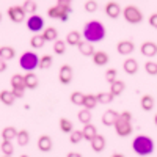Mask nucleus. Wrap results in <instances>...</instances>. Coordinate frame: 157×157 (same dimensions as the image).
<instances>
[{"mask_svg": "<svg viewBox=\"0 0 157 157\" xmlns=\"http://www.w3.org/2000/svg\"><path fill=\"white\" fill-rule=\"evenodd\" d=\"M27 29H29L30 32H33L35 35L39 33L41 30H44V19L35 13L33 16H30V17L27 19Z\"/></svg>", "mask_w": 157, "mask_h": 157, "instance_id": "0eeeda50", "label": "nucleus"}, {"mask_svg": "<svg viewBox=\"0 0 157 157\" xmlns=\"http://www.w3.org/2000/svg\"><path fill=\"white\" fill-rule=\"evenodd\" d=\"M44 44H46V39L43 38V35H39V33L33 35L32 39H30V46H32L33 49H41Z\"/></svg>", "mask_w": 157, "mask_h": 157, "instance_id": "c85d7f7f", "label": "nucleus"}, {"mask_svg": "<svg viewBox=\"0 0 157 157\" xmlns=\"http://www.w3.org/2000/svg\"><path fill=\"white\" fill-rule=\"evenodd\" d=\"M145 71L149 75H157V63L155 61H146L145 63Z\"/></svg>", "mask_w": 157, "mask_h": 157, "instance_id": "a19ab883", "label": "nucleus"}, {"mask_svg": "<svg viewBox=\"0 0 157 157\" xmlns=\"http://www.w3.org/2000/svg\"><path fill=\"white\" fill-rule=\"evenodd\" d=\"M72 13V6L71 5H54L47 10V16L52 19H60L63 22H66L69 14Z\"/></svg>", "mask_w": 157, "mask_h": 157, "instance_id": "39448f33", "label": "nucleus"}, {"mask_svg": "<svg viewBox=\"0 0 157 157\" xmlns=\"http://www.w3.org/2000/svg\"><path fill=\"white\" fill-rule=\"evenodd\" d=\"M22 8L27 14H35L36 10H38V5H36L35 0H25V2L22 3Z\"/></svg>", "mask_w": 157, "mask_h": 157, "instance_id": "473e14b6", "label": "nucleus"}, {"mask_svg": "<svg viewBox=\"0 0 157 157\" xmlns=\"http://www.w3.org/2000/svg\"><path fill=\"white\" fill-rule=\"evenodd\" d=\"M123 17L129 22V24H140L143 21V14H141V11L134 6V5H127L124 6L123 10Z\"/></svg>", "mask_w": 157, "mask_h": 157, "instance_id": "423d86ee", "label": "nucleus"}, {"mask_svg": "<svg viewBox=\"0 0 157 157\" xmlns=\"http://www.w3.org/2000/svg\"><path fill=\"white\" fill-rule=\"evenodd\" d=\"M82 134H83V138H85V140L91 141V140L98 135V129H96V126H93L91 123H90V124H83Z\"/></svg>", "mask_w": 157, "mask_h": 157, "instance_id": "aec40b11", "label": "nucleus"}, {"mask_svg": "<svg viewBox=\"0 0 157 157\" xmlns=\"http://www.w3.org/2000/svg\"><path fill=\"white\" fill-rule=\"evenodd\" d=\"M77 116H78V121H80L82 124H90L91 123V110H88V109H82L80 112L77 113Z\"/></svg>", "mask_w": 157, "mask_h": 157, "instance_id": "7c9ffc66", "label": "nucleus"}, {"mask_svg": "<svg viewBox=\"0 0 157 157\" xmlns=\"http://www.w3.org/2000/svg\"><path fill=\"white\" fill-rule=\"evenodd\" d=\"M13 93H14L16 98H24V94H25V88H13Z\"/></svg>", "mask_w": 157, "mask_h": 157, "instance_id": "a18cd8bd", "label": "nucleus"}, {"mask_svg": "<svg viewBox=\"0 0 157 157\" xmlns=\"http://www.w3.org/2000/svg\"><path fill=\"white\" fill-rule=\"evenodd\" d=\"M72 0H57V3L58 5H71Z\"/></svg>", "mask_w": 157, "mask_h": 157, "instance_id": "de8ad7c7", "label": "nucleus"}, {"mask_svg": "<svg viewBox=\"0 0 157 157\" xmlns=\"http://www.w3.org/2000/svg\"><path fill=\"white\" fill-rule=\"evenodd\" d=\"M19 66L24 71H27V72H33L36 68H39V57H38V54H35V52H32V50L24 52L22 57L19 58Z\"/></svg>", "mask_w": 157, "mask_h": 157, "instance_id": "20e7f679", "label": "nucleus"}, {"mask_svg": "<svg viewBox=\"0 0 157 157\" xmlns=\"http://www.w3.org/2000/svg\"><path fill=\"white\" fill-rule=\"evenodd\" d=\"M17 98L14 96V93L13 91H8V90H3V91H0V101H2V104H5V105H13L14 104Z\"/></svg>", "mask_w": 157, "mask_h": 157, "instance_id": "412c9836", "label": "nucleus"}, {"mask_svg": "<svg viewBox=\"0 0 157 157\" xmlns=\"http://www.w3.org/2000/svg\"><path fill=\"white\" fill-rule=\"evenodd\" d=\"M123 69H124V72L129 74V75L137 74V71H138V61H137L135 58H127V60L123 63Z\"/></svg>", "mask_w": 157, "mask_h": 157, "instance_id": "f3484780", "label": "nucleus"}, {"mask_svg": "<svg viewBox=\"0 0 157 157\" xmlns=\"http://www.w3.org/2000/svg\"><path fill=\"white\" fill-rule=\"evenodd\" d=\"M91 58H93V63L96 64V66H105V64L109 63V54H105L104 50L94 52V55Z\"/></svg>", "mask_w": 157, "mask_h": 157, "instance_id": "a211bd4d", "label": "nucleus"}, {"mask_svg": "<svg viewBox=\"0 0 157 157\" xmlns=\"http://www.w3.org/2000/svg\"><path fill=\"white\" fill-rule=\"evenodd\" d=\"M16 141L19 143L21 146L29 145V141H30V135H29L27 130H19V132H17V137H16Z\"/></svg>", "mask_w": 157, "mask_h": 157, "instance_id": "c9c22d12", "label": "nucleus"}, {"mask_svg": "<svg viewBox=\"0 0 157 157\" xmlns=\"http://www.w3.org/2000/svg\"><path fill=\"white\" fill-rule=\"evenodd\" d=\"M54 146V143H52V138L49 135H41L38 138V149L43 151V152H49Z\"/></svg>", "mask_w": 157, "mask_h": 157, "instance_id": "dca6fc26", "label": "nucleus"}, {"mask_svg": "<svg viewBox=\"0 0 157 157\" xmlns=\"http://www.w3.org/2000/svg\"><path fill=\"white\" fill-rule=\"evenodd\" d=\"M132 149L138 155H149L154 151V141L148 135H137L132 141Z\"/></svg>", "mask_w": 157, "mask_h": 157, "instance_id": "f03ea898", "label": "nucleus"}, {"mask_svg": "<svg viewBox=\"0 0 157 157\" xmlns=\"http://www.w3.org/2000/svg\"><path fill=\"white\" fill-rule=\"evenodd\" d=\"M98 104H102V105H107V104H112V101L115 99V96L110 93V91H102V93H98Z\"/></svg>", "mask_w": 157, "mask_h": 157, "instance_id": "cd10ccee", "label": "nucleus"}, {"mask_svg": "<svg viewBox=\"0 0 157 157\" xmlns=\"http://www.w3.org/2000/svg\"><path fill=\"white\" fill-rule=\"evenodd\" d=\"M14 55H16V52H14L13 47H10V46H2V47H0V58H3L5 61L13 60Z\"/></svg>", "mask_w": 157, "mask_h": 157, "instance_id": "bb28decb", "label": "nucleus"}, {"mask_svg": "<svg viewBox=\"0 0 157 157\" xmlns=\"http://www.w3.org/2000/svg\"><path fill=\"white\" fill-rule=\"evenodd\" d=\"M71 102L74 105H78V107H83V102H85V94L82 91H74L71 94Z\"/></svg>", "mask_w": 157, "mask_h": 157, "instance_id": "c756f323", "label": "nucleus"}, {"mask_svg": "<svg viewBox=\"0 0 157 157\" xmlns=\"http://www.w3.org/2000/svg\"><path fill=\"white\" fill-rule=\"evenodd\" d=\"M66 41H63V39H57L54 41V52L57 55H63L64 52H66Z\"/></svg>", "mask_w": 157, "mask_h": 157, "instance_id": "f704fd0d", "label": "nucleus"}, {"mask_svg": "<svg viewBox=\"0 0 157 157\" xmlns=\"http://www.w3.org/2000/svg\"><path fill=\"white\" fill-rule=\"evenodd\" d=\"M124 90H126V83H124L123 80H120V78H116L115 82L110 83V93H112L115 98L120 96V94H123Z\"/></svg>", "mask_w": 157, "mask_h": 157, "instance_id": "6ab92c4d", "label": "nucleus"}, {"mask_svg": "<svg viewBox=\"0 0 157 157\" xmlns=\"http://www.w3.org/2000/svg\"><path fill=\"white\" fill-rule=\"evenodd\" d=\"M72 77H74V72H72V68L69 64H63L60 68V72H58V80L60 83L63 85H69L72 82Z\"/></svg>", "mask_w": 157, "mask_h": 157, "instance_id": "1a4fd4ad", "label": "nucleus"}, {"mask_svg": "<svg viewBox=\"0 0 157 157\" xmlns=\"http://www.w3.org/2000/svg\"><path fill=\"white\" fill-rule=\"evenodd\" d=\"M11 86L13 88H25V82H24V75L21 74H14L11 77Z\"/></svg>", "mask_w": 157, "mask_h": 157, "instance_id": "e433bc0d", "label": "nucleus"}, {"mask_svg": "<svg viewBox=\"0 0 157 157\" xmlns=\"http://www.w3.org/2000/svg\"><path fill=\"white\" fill-rule=\"evenodd\" d=\"M41 35H43V38L46 39V41H57V39H58V32H57L55 27H47V29H44Z\"/></svg>", "mask_w": 157, "mask_h": 157, "instance_id": "a878e982", "label": "nucleus"}, {"mask_svg": "<svg viewBox=\"0 0 157 157\" xmlns=\"http://www.w3.org/2000/svg\"><path fill=\"white\" fill-rule=\"evenodd\" d=\"M140 52L143 57H148V58H152L157 55V44L152 43V41H145L141 46H140Z\"/></svg>", "mask_w": 157, "mask_h": 157, "instance_id": "9d476101", "label": "nucleus"}, {"mask_svg": "<svg viewBox=\"0 0 157 157\" xmlns=\"http://www.w3.org/2000/svg\"><path fill=\"white\" fill-rule=\"evenodd\" d=\"M24 82H25V88L29 90H33L38 86V77L35 72H27L24 75Z\"/></svg>", "mask_w": 157, "mask_h": 157, "instance_id": "4be33fe9", "label": "nucleus"}, {"mask_svg": "<svg viewBox=\"0 0 157 157\" xmlns=\"http://www.w3.org/2000/svg\"><path fill=\"white\" fill-rule=\"evenodd\" d=\"M98 105V98L94 94H85V102H83V109L93 110Z\"/></svg>", "mask_w": 157, "mask_h": 157, "instance_id": "2f4dec72", "label": "nucleus"}, {"mask_svg": "<svg viewBox=\"0 0 157 157\" xmlns=\"http://www.w3.org/2000/svg\"><path fill=\"white\" fill-rule=\"evenodd\" d=\"M0 149H2V152L5 155H11L13 152H14V146H13V143L11 141H2V146H0Z\"/></svg>", "mask_w": 157, "mask_h": 157, "instance_id": "ea45409f", "label": "nucleus"}, {"mask_svg": "<svg viewBox=\"0 0 157 157\" xmlns=\"http://www.w3.org/2000/svg\"><path fill=\"white\" fill-rule=\"evenodd\" d=\"M21 157H29V155H25V154H22V155H21Z\"/></svg>", "mask_w": 157, "mask_h": 157, "instance_id": "603ef678", "label": "nucleus"}, {"mask_svg": "<svg viewBox=\"0 0 157 157\" xmlns=\"http://www.w3.org/2000/svg\"><path fill=\"white\" fill-rule=\"evenodd\" d=\"M52 63H54L52 55H44V57L39 58V68H41V69H49L52 66Z\"/></svg>", "mask_w": 157, "mask_h": 157, "instance_id": "4c0bfd02", "label": "nucleus"}, {"mask_svg": "<svg viewBox=\"0 0 157 157\" xmlns=\"http://www.w3.org/2000/svg\"><path fill=\"white\" fill-rule=\"evenodd\" d=\"M6 14H8V17H10L13 22L19 24V22H22V21L25 19V14H27V13L24 11V8H22V6L14 5V6H10V8H8Z\"/></svg>", "mask_w": 157, "mask_h": 157, "instance_id": "6e6552de", "label": "nucleus"}, {"mask_svg": "<svg viewBox=\"0 0 157 157\" xmlns=\"http://www.w3.org/2000/svg\"><path fill=\"white\" fill-rule=\"evenodd\" d=\"M135 49V44L132 41H127V39H124V41H120L116 44V52L120 55H130Z\"/></svg>", "mask_w": 157, "mask_h": 157, "instance_id": "9b49d317", "label": "nucleus"}, {"mask_svg": "<svg viewBox=\"0 0 157 157\" xmlns=\"http://www.w3.org/2000/svg\"><path fill=\"white\" fill-rule=\"evenodd\" d=\"M116 74H118L116 69H113V68H112V69H107V71H105V80H107L109 83L115 82V80H116Z\"/></svg>", "mask_w": 157, "mask_h": 157, "instance_id": "37998d69", "label": "nucleus"}, {"mask_svg": "<svg viewBox=\"0 0 157 157\" xmlns=\"http://www.w3.org/2000/svg\"><path fill=\"white\" fill-rule=\"evenodd\" d=\"M140 104H141V109L145 110V112H151V110L154 109V105H155L154 98H152L151 94H145V96H141Z\"/></svg>", "mask_w": 157, "mask_h": 157, "instance_id": "5701e85b", "label": "nucleus"}, {"mask_svg": "<svg viewBox=\"0 0 157 157\" xmlns=\"http://www.w3.org/2000/svg\"><path fill=\"white\" fill-rule=\"evenodd\" d=\"M17 132H19V130H16V127L8 126V127H5V129L2 130V138H3L5 141H13V140L17 137Z\"/></svg>", "mask_w": 157, "mask_h": 157, "instance_id": "393cba45", "label": "nucleus"}, {"mask_svg": "<svg viewBox=\"0 0 157 157\" xmlns=\"http://www.w3.org/2000/svg\"><path fill=\"white\" fill-rule=\"evenodd\" d=\"M90 143H91V149H93L94 152H102L104 149H105V137L104 135L98 134Z\"/></svg>", "mask_w": 157, "mask_h": 157, "instance_id": "4468645a", "label": "nucleus"}, {"mask_svg": "<svg viewBox=\"0 0 157 157\" xmlns=\"http://www.w3.org/2000/svg\"><path fill=\"white\" fill-rule=\"evenodd\" d=\"M2 157H11V155H2Z\"/></svg>", "mask_w": 157, "mask_h": 157, "instance_id": "864d4df0", "label": "nucleus"}, {"mask_svg": "<svg viewBox=\"0 0 157 157\" xmlns=\"http://www.w3.org/2000/svg\"><path fill=\"white\" fill-rule=\"evenodd\" d=\"M148 22H149V25L152 29H157V13H152V14L149 16V19H148Z\"/></svg>", "mask_w": 157, "mask_h": 157, "instance_id": "c03bdc74", "label": "nucleus"}, {"mask_svg": "<svg viewBox=\"0 0 157 157\" xmlns=\"http://www.w3.org/2000/svg\"><path fill=\"white\" fill-rule=\"evenodd\" d=\"M77 49H78V52L83 55V57H93L94 55V47H93V43H88V41H80L78 43V46H77Z\"/></svg>", "mask_w": 157, "mask_h": 157, "instance_id": "ddd939ff", "label": "nucleus"}, {"mask_svg": "<svg viewBox=\"0 0 157 157\" xmlns=\"http://www.w3.org/2000/svg\"><path fill=\"white\" fill-rule=\"evenodd\" d=\"M6 69V61L3 58H0V72H3Z\"/></svg>", "mask_w": 157, "mask_h": 157, "instance_id": "49530a36", "label": "nucleus"}, {"mask_svg": "<svg viewBox=\"0 0 157 157\" xmlns=\"http://www.w3.org/2000/svg\"><path fill=\"white\" fill-rule=\"evenodd\" d=\"M82 35L88 43H101L105 38V27L99 21H90L85 24Z\"/></svg>", "mask_w": 157, "mask_h": 157, "instance_id": "f257e3e1", "label": "nucleus"}, {"mask_svg": "<svg viewBox=\"0 0 157 157\" xmlns=\"http://www.w3.org/2000/svg\"><path fill=\"white\" fill-rule=\"evenodd\" d=\"M98 2L96 0H88V2H85V11L86 13H96L98 11Z\"/></svg>", "mask_w": 157, "mask_h": 157, "instance_id": "79ce46f5", "label": "nucleus"}, {"mask_svg": "<svg viewBox=\"0 0 157 157\" xmlns=\"http://www.w3.org/2000/svg\"><path fill=\"white\" fill-rule=\"evenodd\" d=\"M66 157H82V154H78V152H68Z\"/></svg>", "mask_w": 157, "mask_h": 157, "instance_id": "09e8293b", "label": "nucleus"}, {"mask_svg": "<svg viewBox=\"0 0 157 157\" xmlns=\"http://www.w3.org/2000/svg\"><path fill=\"white\" fill-rule=\"evenodd\" d=\"M112 157H124V155H123V154H120V152H115Z\"/></svg>", "mask_w": 157, "mask_h": 157, "instance_id": "8fccbe9b", "label": "nucleus"}, {"mask_svg": "<svg viewBox=\"0 0 157 157\" xmlns=\"http://www.w3.org/2000/svg\"><path fill=\"white\" fill-rule=\"evenodd\" d=\"M118 116H120V113H118L116 110H105L104 112V115H102V124L104 126H115V123H116V120H118Z\"/></svg>", "mask_w": 157, "mask_h": 157, "instance_id": "f8f14e48", "label": "nucleus"}, {"mask_svg": "<svg viewBox=\"0 0 157 157\" xmlns=\"http://www.w3.org/2000/svg\"><path fill=\"white\" fill-rule=\"evenodd\" d=\"M105 14L112 19H116V17H120L121 14V6L118 5L116 2H109L105 5Z\"/></svg>", "mask_w": 157, "mask_h": 157, "instance_id": "2eb2a0df", "label": "nucleus"}, {"mask_svg": "<svg viewBox=\"0 0 157 157\" xmlns=\"http://www.w3.org/2000/svg\"><path fill=\"white\" fill-rule=\"evenodd\" d=\"M66 44H69V46H78V43L82 41V35L78 33V32H75V30H72V32H69L68 35H66Z\"/></svg>", "mask_w": 157, "mask_h": 157, "instance_id": "b1692460", "label": "nucleus"}, {"mask_svg": "<svg viewBox=\"0 0 157 157\" xmlns=\"http://www.w3.org/2000/svg\"><path fill=\"white\" fill-rule=\"evenodd\" d=\"M83 140V134H82V130H77V129H74L72 132L69 134V141L71 143H74V145H77V143H80Z\"/></svg>", "mask_w": 157, "mask_h": 157, "instance_id": "58836bf2", "label": "nucleus"}, {"mask_svg": "<svg viewBox=\"0 0 157 157\" xmlns=\"http://www.w3.org/2000/svg\"><path fill=\"white\" fill-rule=\"evenodd\" d=\"M154 124L157 126V113H155V116H154Z\"/></svg>", "mask_w": 157, "mask_h": 157, "instance_id": "3c124183", "label": "nucleus"}, {"mask_svg": "<svg viewBox=\"0 0 157 157\" xmlns=\"http://www.w3.org/2000/svg\"><path fill=\"white\" fill-rule=\"evenodd\" d=\"M113 127H115L116 134L120 137H129L134 130V127H132V113L130 112L120 113V116H118V120H116Z\"/></svg>", "mask_w": 157, "mask_h": 157, "instance_id": "7ed1b4c3", "label": "nucleus"}, {"mask_svg": "<svg viewBox=\"0 0 157 157\" xmlns=\"http://www.w3.org/2000/svg\"><path fill=\"white\" fill-rule=\"evenodd\" d=\"M60 129L63 130L64 134H71L74 130V124H72V121L68 120V118H61L60 120Z\"/></svg>", "mask_w": 157, "mask_h": 157, "instance_id": "72a5a7b5", "label": "nucleus"}, {"mask_svg": "<svg viewBox=\"0 0 157 157\" xmlns=\"http://www.w3.org/2000/svg\"><path fill=\"white\" fill-rule=\"evenodd\" d=\"M0 21H2V14H0Z\"/></svg>", "mask_w": 157, "mask_h": 157, "instance_id": "5fc2aeb1", "label": "nucleus"}]
</instances>
